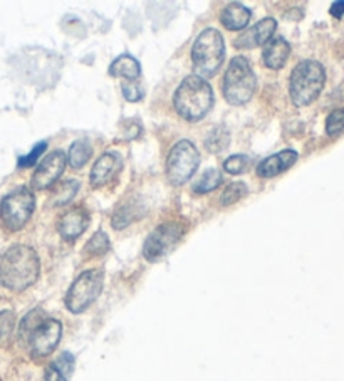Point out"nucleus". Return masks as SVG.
<instances>
[{
    "label": "nucleus",
    "instance_id": "obj_31",
    "mask_svg": "<svg viewBox=\"0 0 344 381\" xmlns=\"http://www.w3.org/2000/svg\"><path fill=\"white\" fill-rule=\"evenodd\" d=\"M121 89L123 96L128 101H131V103H136V101L143 99V96H145V91H143L141 86H138L136 83H123Z\"/></svg>",
    "mask_w": 344,
    "mask_h": 381
},
{
    "label": "nucleus",
    "instance_id": "obj_17",
    "mask_svg": "<svg viewBox=\"0 0 344 381\" xmlns=\"http://www.w3.org/2000/svg\"><path fill=\"white\" fill-rule=\"evenodd\" d=\"M252 12L242 3H228L222 12V24L228 31H242L251 22Z\"/></svg>",
    "mask_w": 344,
    "mask_h": 381
},
{
    "label": "nucleus",
    "instance_id": "obj_12",
    "mask_svg": "<svg viewBox=\"0 0 344 381\" xmlns=\"http://www.w3.org/2000/svg\"><path fill=\"white\" fill-rule=\"evenodd\" d=\"M277 22L276 19L267 17L262 19L260 22H257L252 29L244 32L239 39H235V47L239 49H253V47L262 46V44L269 42L270 38H272L274 31H276Z\"/></svg>",
    "mask_w": 344,
    "mask_h": 381
},
{
    "label": "nucleus",
    "instance_id": "obj_20",
    "mask_svg": "<svg viewBox=\"0 0 344 381\" xmlns=\"http://www.w3.org/2000/svg\"><path fill=\"white\" fill-rule=\"evenodd\" d=\"M91 155H93V148L91 145H89V141L77 140L71 145V148H69V153H68L69 165H71L75 170L83 168V166L88 163V160L91 158Z\"/></svg>",
    "mask_w": 344,
    "mask_h": 381
},
{
    "label": "nucleus",
    "instance_id": "obj_21",
    "mask_svg": "<svg viewBox=\"0 0 344 381\" xmlns=\"http://www.w3.org/2000/svg\"><path fill=\"white\" fill-rule=\"evenodd\" d=\"M79 192V181L68 180L63 185L56 186L54 193H52V205H65L75 198L76 193Z\"/></svg>",
    "mask_w": 344,
    "mask_h": 381
},
{
    "label": "nucleus",
    "instance_id": "obj_11",
    "mask_svg": "<svg viewBox=\"0 0 344 381\" xmlns=\"http://www.w3.org/2000/svg\"><path fill=\"white\" fill-rule=\"evenodd\" d=\"M65 168V155L61 149H56L51 155L44 158V161L38 166L34 177H32V186L36 190H46L63 175Z\"/></svg>",
    "mask_w": 344,
    "mask_h": 381
},
{
    "label": "nucleus",
    "instance_id": "obj_28",
    "mask_svg": "<svg viewBox=\"0 0 344 381\" xmlns=\"http://www.w3.org/2000/svg\"><path fill=\"white\" fill-rule=\"evenodd\" d=\"M249 163H251L249 156L232 155L230 158H227V160H225L224 168H225V172L230 173V175H239V173H244L245 170H247Z\"/></svg>",
    "mask_w": 344,
    "mask_h": 381
},
{
    "label": "nucleus",
    "instance_id": "obj_4",
    "mask_svg": "<svg viewBox=\"0 0 344 381\" xmlns=\"http://www.w3.org/2000/svg\"><path fill=\"white\" fill-rule=\"evenodd\" d=\"M225 59V42L222 34L217 29H205L195 40L191 49L195 76L207 79L212 78Z\"/></svg>",
    "mask_w": 344,
    "mask_h": 381
},
{
    "label": "nucleus",
    "instance_id": "obj_8",
    "mask_svg": "<svg viewBox=\"0 0 344 381\" xmlns=\"http://www.w3.org/2000/svg\"><path fill=\"white\" fill-rule=\"evenodd\" d=\"M200 163V153L191 141L182 140L171 148L166 161L168 180L173 185H183L194 177Z\"/></svg>",
    "mask_w": 344,
    "mask_h": 381
},
{
    "label": "nucleus",
    "instance_id": "obj_2",
    "mask_svg": "<svg viewBox=\"0 0 344 381\" xmlns=\"http://www.w3.org/2000/svg\"><path fill=\"white\" fill-rule=\"evenodd\" d=\"M175 109L187 121H200L214 106V91L207 81L198 76H188L175 92Z\"/></svg>",
    "mask_w": 344,
    "mask_h": 381
},
{
    "label": "nucleus",
    "instance_id": "obj_16",
    "mask_svg": "<svg viewBox=\"0 0 344 381\" xmlns=\"http://www.w3.org/2000/svg\"><path fill=\"white\" fill-rule=\"evenodd\" d=\"M290 54V46L284 38L270 39L264 47V64L269 69H281Z\"/></svg>",
    "mask_w": 344,
    "mask_h": 381
},
{
    "label": "nucleus",
    "instance_id": "obj_18",
    "mask_svg": "<svg viewBox=\"0 0 344 381\" xmlns=\"http://www.w3.org/2000/svg\"><path fill=\"white\" fill-rule=\"evenodd\" d=\"M109 74L113 78H126L133 83V81H136L141 76L140 63L133 56L123 54L113 60V64L109 66Z\"/></svg>",
    "mask_w": 344,
    "mask_h": 381
},
{
    "label": "nucleus",
    "instance_id": "obj_6",
    "mask_svg": "<svg viewBox=\"0 0 344 381\" xmlns=\"http://www.w3.org/2000/svg\"><path fill=\"white\" fill-rule=\"evenodd\" d=\"M102 286H104V273L101 269L86 270L69 287L65 307L75 314L84 313L100 298Z\"/></svg>",
    "mask_w": 344,
    "mask_h": 381
},
{
    "label": "nucleus",
    "instance_id": "obj_15",
    "mask_svg": "<svg viewBox=\"0 0 344 381\" xmlns=\"http://www.w3.org/2000/svg\"><path fill=\"white\" fill-rule=\"evenodd\" d=\"M121 168V158L116 153H104V155L97 158L94 163L91 175H89V181L94 186H100L108 184L111 180L114 173Z\"/></svg>",
    "mask_w": 344,
    "mask_h": 381
},
{
    "label": "nucleus",
    "instance_id": "obj_32",
    "mask_svg": "<svg viewBox=\"0 0 344 381\" xmlns=\"http://www.w3.org/2000/svg\"><path fill=\"white\" fill-rule=\"evenodd\" d=\"M331 15L336 19H341L344 15V0H339V2H334L331 6Z\"/></svg>",
    "mask_w": 344,
    "mask_h": 381
},
{
    "label": "nucleus",
    "instance_id": "obj_24",
    "mask_svg": "<svg viewBox=\"0 0 344 381\" xmlns=\"http://www.w3.org/2000/svg\"><path fill=\"white\" fill-rule=\"evenodd\" d=\"M228 141H230L228 133L222 128H217L208 135L207 140H205V147H207L208 152L219 153L228 147Z\"/></svg>",
    "mask_w": 344,
    "mask_h": 381
},
{
    "label": "nucleus",
    "instance_id": "obj_14",
    "mask_svg": "<svg viewBox=\"0 0 344 381\" xmlns=\"http://www.w3.org/2000/svg\"><path fill=\"white\" fill-rule=\"evenodd\" d=\"M297 161V153L294 149H284V152L276 153V155L265 158L262 163L257 166V175L262 178H272L279 173L289 170L290 166Z\"/></svg>",
    "mask_w": 344,
    "mask_h": 381
},
{
    "label": "nucleus",
    "instance_id": "obj_19",
    "mask_svg": "<svg viewBox=\"0 0 344 381\" xmlns=\"http://www.w3.org/2000/svg\"><path fill=\"white\" fill-rule=\"evenodd\" d=\"M76 359L71 352H63L46 371V381H69L75 371Z\"/></svg>",
    "mask_w": 344,
    "mask_h": 381
},
{
    "label": "nucleus",
    "instance_id": "obj_25",
    "mask_svg": "<svg viewBox=\"0 0 344 381\" xmlns=\"http://www.w3.org/2000/svg\"><path fill=\"white\" fill-rule=\"evenodd\" d=\"M42 321H46V316L40 309H34L31 311L26 318H24L22 324H20V338L29 339V336L32 334L36 330H38V326Z\"/></svg>",
    "mask_w": 344,
    "mask_h": 381
},
{
    "label": "nucleus",
    "instance_id": "obj_10",
    "mask_svg": "<svg viewBox=\"0 0 344 381\" xmlns=\"http://www.w3.org/2000/svg\"><path fill=\"white\" fill-rule=\"evenodd\" d=\"M61 334H63V326L56 319H46L38 326V330L29 336V344H31V351L36 358H44V356L51 355L59 344Z\"/></svg>",
    "mask_w": 344,
    "mask_h": 381
},
{
    "label": "nucleus",
    "instance_id": "obj_27",
    "mask_svg": "<svg viewBox=\"0 0 344 381\" xmlns=\"http://www.w3.org/2000/svg\"><path fill=\"white\" fill-rule=\"evenodd\" d=\"M326 133L333 138L344 133V108L334 109V111L327 116Z\"/></svg>",
    "mask_w": 344,
    "mask_h": 381
},
{
    "label": "nucleus",
    "instance_id": "obj_13",
    "mask_svg": "<svg viewBox=\"0 0 344 381\" xmlns=\"http://www.w3.org/2000/svg\"><path fill=\"white\" fill-rule=\"evenodd\" d=\"M89 224V213L83 209H71L61 217L59 224H57V229H59V234L63 235L68 241H72V238L79 237L81 234L88 229Z\"/></svg>",
    "mask_w": 344,
    "mask_h": 381
},
{
    "label": "nucleus",
    "instance_id": "obj_9",
    "mask_svg": "<svg viewBox=\"0 0 344 381\" xmlns=\"http://www.w3.org/2000/svg\"><path fill=\"white\" fill-rule=\"evenodd\" d=\"M183 232H185L183 225L175 224V222H166V224L157 227L143 245V255L150 262L159 261L163 255H166L178 244L180 238L183 237Z\"/></svg>",
    "mask_w": 344,
    "mask_h": 381
},
{
    "label": "nucleus",
    "instance_id": "obj_3",
    "mask_svg": "<svg viewBox=\"0 0 344 381\" xmlns=\"http://www.w3.org/2000/svg\"><path fill=\"white\" fill-rule=\"evenodd\" d=\"M326 83V71L318 60H302L294 67L289 81L290 99L296 106H307L318 99Z\"/></svg>",
    "mask_w": 344,
    "mask_h": 381
},
{
    "label": "nucleus",
    "instance_id": "obj_1",
    "mask_svg": "<svg viewBox=\"0 0 344 381\" xmlns=\"http://www.w3.org/2000/svg\"><path fill=\"white\" fill-rule=\"evenodd\" d=\"M39 277V257L29 245L15 244L0 254V286L24 291Z\"/></svg>",
    "mask_w": 344,
    "mask_h": 381
},
{
    "label": "nucleus",
    "instance_id": "obj_7",
    "mask_svg": "<svg viewBox=\"0 0 344 381\" xmlns=\"http://www.w3.org/2000/svg\"><path fill=\"white\" fill-rule=\"evenodd\" d=\"M36 206L34 193L26 186L10 192L0 202V220L10 232H17L27 224Z\"/></svg>",
    "mask_w": 344,
    "mask_h": 381
},
{
    "label": "nucleus",
    "instance_id": "obj_23",
    "mask_svg": "<svg viewBox=\"0 0 344 381\" xmlns=\"http://www.w3.org/2000/svg\"><path fill=\"white\" fill-rule=\"evenodd\" d=\"M109 247H111V244H109L108 235H106L104 232H96L91 237V241L86 244L84 252L88 255H93V257H96V255H102L108 252Z\"/></svg>",
    "mask_w": 344,
    "mask_h": 381
},
{
    "label": "nucleus",
    "instance_id": "obj_26",
    "mask_svg": "<svg viewBox=\"0 0 344 381\" xmlns=\"http://www.w3.org/2000/svg\"><path fill=\"white\" fill-rule=\"evenodd\" d=\"M247 185L242 184V181H233V184H230L227 186V188L224 190L222 193V205L228 206V205H233L235 202H239L240 198L247 195Z\"/></svg>",
    "mask_w": 344,
    "mask_h": 381
},
{
    "label": "nucleus",
    "instance_id": "obj_29",
    "mask_svg": "<svg viewBox=\"0 0 344 381\" xmlns=\"http://www.w3.org/2000/svg\"><path fill=\"white\" fill-rule=\"evenodd\" d=\"M15 326V314L12 311H0V344L10 338Z\"/></svg>",
    "mask_w": 344,
    "mask_h": 381
},
{
    "label": "nucleus",
    "instance_id": "obj_5",
    "mask_svg": "<svg viewBox=\"0 0 344 381\" xmlns=\"http://www.w3.org/2000/svg\"><path fill=\"white\" fill-rule=\"evenodd\" d=\"M257 88V79L249 60L239 56L228 64L224 78V96L232 106H242L252 99Z\"/></svg>",
    "mask_w": 344,
    "mask_h": 381
},
{
    "label": "nucleus",
    "instance_id": "obj_30",
    "mask_svg": "<svg viewBox=\"0 0 344 381\" xmlns=\"http://www.w3.org/2000/svg\"><path fill=\"white\" fill-rule=\"evenodd\" d=\"M46 148H47V143H46V141H40L39 145H36V147L32 148V152L29 153V155L22 156V158H20V160H19V166H20V168H22V166H24V168H27V166H32V165H34L36 161H38V158H39L40 155H42L44 152H46Z\"/></svg>",
    "mask_w": 344,
    "mask_h": 381
},
{
    "label": "nucleus",
    "instance_id": "obj_22",
    "mask_svg": "<svg viewBox=\"0 0 344 381\" xmlns=\"http://www.w3.org/2000/svg\"><path fill=\"white\" fill-rule=\"evenodd\" d=\"M220 184H222V173L215 168H208L207 172L198 178L194 190L196 193H208L212 192V190H215Z\"/></svg>",
    "mask_w": 344,
    "mask_h": 381
}]
</instances>
